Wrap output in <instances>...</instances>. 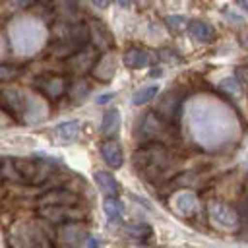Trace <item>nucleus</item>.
<instances>
[{"label": "nucleus", "mask_w": 248, "mask_h": 248, "mask_svg": "<svg viewBox=\"0 0 248 248\" xmlns=\"http://www.w3.org/2000/svg\"><path fill=\"white\" fill-rule=\"evenodd\" d=\"M165 161H167V149L161 143L143 145L134 157V165L141 172H149L153 169H161L165 165Z\"/></svg>", "instance_id": "f257e3e1"}, {"label": "nucleus", "mask_w": 248, "mask_h": 248, "mask_svg": "<svg viewBox=\"0 0 248 248\" xmlns=\"http://www.w3.org/2000/svg\"><path fill=\"white\" fill-rule=\"evenodd\" d=\"M39 215L48 223H56V225H66L81 217V213L72 205H41Z\"/></svg>", "instance_id": "f03ea898"}, {"label": "nucleus", "mask_w": 248, "mask_h": 248, "mask_svg": "<svg viewBox=\"0 0 248 248\" xmlns=\"http://www.w3.org/2000/svg\"><path fill=\"white\" fill-rule=\"evenodd\" d=\"M37 87L48 99H58L68 91V81L62 76H45L37 81Z\"/></svg>", "instance_id": "7ed1b4c3"}, {"label": "nucleus", "mask_w": 248, "mask_h": 248, "mask_svg": "<svg viewBox=\"0 0 248 248\" xmlns=\"http://www.w3.org/2000/svg\"><path fill=\"white\" fill-rule=\"evenodd\" d=\"M186 27H188V35H190L194 41H198V43L207 45V43H211V41L215 39V29H213L207 21L190 19V21L186 23Z\"/></svg>", "instance_id": "20e7f679"}, {"label": "nucleus", "mask_w": 248, "mask_h": 248, "mask_svg": "<svg viewBox=\"0 0 248 248\" xmlns=\"http://www.w3.org/2000/svg\"><path fill=\"white\" fill-rule=\"evenodd\" d=\"M78 196L66 188H54L41 196V205H74Z\"/></svg>", "instance_id": "39448f33"}, {"label": "nucleus", "mask_w": 248, "mask_h": 248, "mask_svg": "<svg viewBox=\"0 0 248 248\" xmlns=\"http://www.w3.org/2000/svg\"><path fill=\"white\" fill-rule=\"evenodd\" d=\"M101 155H103L105 163H107L110 169H120V167H122V163H124L122 147H120L112 138H108V140L101 145Z\"/></svg>", "instance_id": "423d86ee"}, {"label": "nucleus", "mask_w": 248, "mask_h": 248, "mask_svg": "<svg viewBox=\"0 0 248 248\" xmlns=\"http://www.w3.org/2000/svg\"><path fill=\"white\" fill-rule=\"evenodd\" d=\"M124 64L132 70H140V68H145L151 64V54L143 48H130L126 50L124 54Z\"/></svg>", "instance_id": "0eeeda50"}, {"label": "nucleus", "mask_w": 248, "mask_h": 248, "mask_svg": "<svg viewBox=\"0 0 248 248\" xmlns=\"http://www.w3.org/2000/svg\"><path fill=\"white\" fill-rule=\"evenodd\" d=\"M93 178H95L99 190H101L105 196H118L120 188H118L116 178H114L110 172H107V170H95Z\"/></svg>", "instance_id": "6e6552de"}, {"label": "nucleus", "mask_w": 248, "mask_h": 248, "mask_svg": "<svg viewBox=\"0 0 248 248\" xmlns=\"http://www.w3.org/2000/svg\"><path fill=\"white\" fill-rule=\"evenodd\" d=\"M120 130V114L116 108H108L103 114V124H101V132L105 138H114Z\"/></svg>", "instance_id": "1a4fd4ad"}, {"label": "nucleus", "mask_w": 248, "mask_h": 248, "mask_svg": "<svg viewBox=\"0 0 248 248\" xmlns=\"http://www.w3.org/2000/svg\"><path fill=\"white\" fill-rule=\"evenodd\" d=\"M103 211H105L108 223H120L124 207H122V203L116 196H107V200L103 202Z\"/></svg>", "instance_id": "9d476101"}, {"label": "nucleus", "mask_w": 248, "mask_h": 248, "mask_svg": "<svg viewBox=\"0 0 248 248\" xmlns=\"http://www.w3.org/2000/svg\"><path fill=\"white\" fill-rule=\"evenodd\" d=\"M56 136L60 138V141H74L79 134V122L78 120H68L56 126Z\"/></svg>", "instance_id": "9b49d317"}, {"label": "nucleus", "mask_w": 248, "mask_h": 248, "mask_svg": "<svg viewBox=\"0 0 248 248\" xmlns=\"http://www.w3.org/2000/svg\"><path fill=\"white\" fill-rule=\"evenodd\" d=\"M157 93H159V85H145V87H141V89H138V91L134 93L132 103H134L136 107H141V105L153 101Z\"/></svg>", "instance_id": "f8f14e48"}, {"label": "nucleus", "mask_w": 248, "mask_h": 248, "mask_svg": "<svg viewBox=\"0 0 248 248\" xmlns=\"http://www.w3.org/2000/svg\"><path fill=\"white\" fill-rule=\"evenodd\" d=\"M126 232L136 238H145L151 234V227L145 223H132V225H126Z\"/></svg>", "instance_id": "ddd939ff"}, {"label": "nucleus", "mask_w": 248, "mask_h": 248, "mask_svg": "<svg viewBox=\"0 0 248 248\" xmlns=\"http://www.w3.org/2000/svg\"><path fill=\"white\" fill-rule=\"evenodd\" d=\"M19 72H21V68H17V66H12V64H0V81L14 79Z\"/></svg>", "instance_id": "4468645a"}, {"label": "nucleus", "mask_w": 248, "mask_h": 248, "mask_svg": "<svg viewBox=\"0 0 248 248\" xmlns=\"http://www.w3.org/2000/svg\"><path fill=\"white\" fill-rule=\"evenodd\" d=\"M186 17L184 16H169L167 17V25L170 29H180V27H186Z\"/></svg>", "instance_id": "2eb2a0df"}, {"label": "nucleus", "mask_w": 248, "mask_h": 248, "mask_svg": "<svg viewBox=\"0 0 248 248\" xmlns=\"http://www.w3.org/2000/svg\"><path fill=\"white\" fill-rule=\"evenodd\" d=\"M110 2H112V0H91V4H93V6H97L99 10L108 8V6H110Z\"/></svg>", "instance_id": "dca6fc26"}, {"label": "nucleus", "mask_w": 248, "mask_h": 248, "mask_svg": "<svg viewBox=\"0 0 248 248\" xmlns=\"http://www.w3.org/2000/svg\"><path fill=\"white\" fill-rule=\"evenodd\" d=\"M112 97H114V93H107V95L99 97V99H97V103H108V101H110Z\"/></svg>", "instance_id": "f3484780"}, {"label": "nucleus", "mask_w": 248, "mask_h": 248, "mask_svg": "<svg viewBox=\"0 0 248 248\" xmlns=\"http://www.w3.org/2000/svg\"><path fill=\"white\" fill-rule=\"evenodd\" d=\"M116 2L120 8H130V4H132V0H116Z\"/></svg>", "instance_id": "a211bd4d"}, {"label": "nucleus", "mask_w": 248, "mask_h": 248, "mask_svg": "<svg viewBox=\"0 0 248 248\" xmlns=\"http://www.w3.org/2000/svg\"><path fill=\"white\" fill-rule=\"evenodd\" d=\"M236 4H238L244 12H248V0H236Z\"/></svg>", "instance_id": "6ab92c4d"}, {"label": "nucleus", "mask_w": 248, "mask_h": 248, "mask_svg": "<svg viewBox=\"0 0 248 248\" xmlns=\"http://www.w3.org/2000/svg\"><path fill=\"white\" fill-rule=\"evenodd\" d=\"M85 244H87V246H97V244H99V240H95V238H87V240H85Z\"/></svg>", "instance_id": "aec40b11"}]
</instances>
